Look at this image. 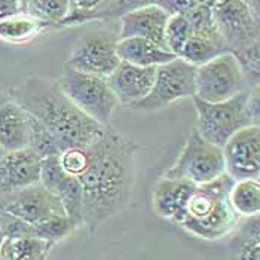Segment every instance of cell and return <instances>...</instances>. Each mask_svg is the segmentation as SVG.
Wrapping results in <instances>:
<instances>
[{
  "label": "cell",
  "instance_id": "cell-1",
  "mask_svg": "<svg viewBox=\"0 0 260 260\" xmlns=\"http://www.w3.org/2000/svg\"><path fill=\"white\" fill-rule=\"evenodd\" d=\"M139 149L136 141L112 126H106L100 139L85 147L86 165L78 180L82 186L83 226L89 232H95L128 204Z\"/></svg>",
  "mask_w": 260,
  "mask_h": 260
},
{
  "label": "cell",
  "instance_id": "cell-2",
  "mask_svg": "<svg viewBox=\"0 0 260 260\" xmlns=\"http://www.w3.org/2000/svg\"><path fill=\"white\" fill-rule=\"evenodd\" d=\"M8 97L39 120L54 136L61 152L70 147H86L100 139L106 129L69 100L57 80L28 76L14 85Z\"/></svg>",
  "mask_w": 260,
  "mask_h": 260
},
{
  "label": "cell",
  "instance_id": "cell-3",
  "mask_svg": "<svg viewBox=\"0 0 260 260\" xmlns=\"http://www.w3.org/2000/svg\"><path fill=\"white\" fill-rule=\"evenodd\" d=\"M234 183L224 173L219 179L198 186L177 226L205 241H217L234 234L241 220L229 201Z\"/></svg>",
  "mask_w": 260,
  "mask_h": 260
},
{
  "label": "cell",
  "instance_id": "cell-4",
  "mask_svg": "<svg viewBox=\"0 0 260 260\" xmlns=\"http://www.w3.org/2000/svg\"><path fill=\"white\" fill-rule=\"evenodd\" d=\"M57 83L69 100L85 115L103 126H110V120L119 101L110 89L106 78L82 73L64 64Z\"/></svg>",
  "mask_w": 260,
  "mask_h": 260
},
{
  "label": "cell",
  "instance_id": "cell-5",
  "mask_svg": "<svg viewBox=\"0 0 260 260\" xmlns=\"http://www.w3.org/2000/svg\"><path fill=\"white\" fill-rule=\"evenodd\" d=\"M226 173L223 149L205 140L195 128L177 160L167 170L164 177L187 180L197 186L207 184Z\"/></svg>",
  "mask_w": 260,
  "mask_h": 260
},
{
  "label": "cell",
  "instance_id": "cell-6",
  "mask_svg": "<svg viewBox=\"0 0 260 260\" xmlns=\"http://www.w3.org/2000/svg\"><path fill=\"white\" fill-rule=\"evenodd\" d=\"M247 91L220 103H208L192 97L198 115L197 129L205 140L223 147L234 134L251 125L245 107Z\"/></svg>",
  "mask_w": 260,
  "mask_h": 260
},
{
  "label": "cell",
  "instance_id": "cell-7",
  "mask_svg": "<svg viewBox=\"0 0 260 260\" xmlns=\"http://www.w3.org/2000/svg\"><path fill=\"white\" fill-rule=\"evenodd\" d=\"M248 89V78L238 57L228 51L197 70L195 97L208 103L226 101Z\"/></svg>",
  "mask_w": 260,
  "mask_h": 260
},
{
  "label": "cell",
  "instance_id": "cell-8",
  "mask_svg": "<svg viewBox=\"0 0 260 260\" xmlns=\"http://www.w3.org/2000/svg\"><path fill=\"white\" fill-rule=\"evenodd\" d=\"M198 67L176 57L167 64L156 67V78L147 97L131 106L139 112H156L183 99H192L197 92Z\"/></svg>",
  "mask_w": 260,
  "mask_h": 260
},
{
  "label": "cell",
  "instance_id": "cell-9",
  "mask_svg": "<svg viewBox=\"0 0 260 260\" xmlns=\"http://www.w3.org/2000/svg\"><path fill=\"white\" fill-rule=\"evenodd\" d=\"M118 40V36L106 30L88 31L76 42L66 66L82 73L107 78L120 62Z\"/></svg>",
  "mask_w": 260,
  "mask_h": 260
},
{
  "label": "cell",
  "instance_id": "cell-10",
  "mask_svg": "<svg viewBox=\"0 0 260 260\" xmlns=\"http://www.w3.org/2000/svg\"><path fill=\"white\" fill-rule=\"evenodd\" d=\"M0 213L30 226L55 214H67L61 202L42 183H35L0 198Z\"/></svg>",
  "mask_w": 260,
  "mask_h": 260
},
{
  "label": "cell",
  "instance_id": "cell-11",
  "mask_svg": "<svg viewBox=\"0 0 260 260\" xmlns=\"http://www.w3.org/2000/svg\"><path fill=\"white\" fill-rule=\"evenodd\" d=\"M226 174L234 180L260 177V126L248 125L221 147Z\"/></svg>",
  "mask_w": 260,
  "mask_h": 260
},
{
  "label": "cell",
  "instance_id": "cell-12",
  "mask_svg": "<svg viewBox=\"0 0 260 260\" xmlns=\"http://www.w3.org/2000/svg\"><path fill=\"white\" fill-rule=\"evenodd\" d=\"M40 183L60 201L67 216L82 228V186L76 177L64 171L61 167L60 155L42 159Z\"/></svg>",
  "mask_w": 260,
  "mask_h": 260
},
{
  "label": "cell",
  "instance_id": "cell-13",
  "mask_svg": "<svg viewBox=\"0 0 260 260\" xmlns=\"http://www.w3.org/2000/svg\"><path fill=\"white\" fill-rule=\"evenodd\" d=\"M156 78V67H139L126 61H120L116 70L106 80L116 95L119 104L128 107L137 104L153 88Z\"/></svg>",
  "mask_w": 260,
  "mask_h": 260
},
{
  "label": "cell",
  "instance_id": "cell-14",
  "mask_svg": "<svg viewBox=\"0 0 260 260\" xmlns=\"http://www.w3.org/2000/svg\"><path fill=\"white\" fill-rule=\"evenodd\" d=\"M42 159L30 149L8 152L0 158V198L40 181Z\"/></svg>",
  "mask_w": 260,
  "mask_h": 260
},
{
  "label": "cell",
  "instance_id": "cell-15",
  "mask_svg": "<svg viewBox=\"0 0 260 260\" xmlns=\"http://www.w3.org/2000/svg\"><path fill=\"white\" fill-rule=\"evenodd\" d=\"M213 17L226 45L238 46L235 52L257 39L254 36V28L257 24L251 15L250 8L242 0H226Z\"/></svg>",
  "mask_w": 260,
  "mask_h": 260
},
{
  "label": "cell",
  "instance_id": "cell-16",
  "mask_svg": "<svg viewBox=\"0 0 260 260\" xmlns=\"http://www.w3.org/2000/svg\"><path fill=\"white\" fill-rule=\"evenodd\" d=\"M171 12L158 3L136 9L120 18L119 40L128 38H141L155 42L167 49L165 27Z\"/></svg>",
  "mask_w": 260,
  "mask_h": 260
},
{
  "label": "cell",
  "instance_id": "cell-17",
  "mask_svg": "<svg viewBox=\"0 0 260 260\" xmlns=\"http://www.w3.org/2000/svg\"><path fill=\"white\" fill-rule=\"evenodd\" d=\"M197 187V184L187 180L162 177L155 184L152 193V205L155 213L162 219L179 224Z\"/></svg>",
  "mask_w": 260,
  "mask_h": 260
},
{
  "label": "cell",
  "instance_id": "cell-18",
  "mask_svg": "<svg viewBox=\"0 0 260 260\" xmlns=\"http://www.w3.org/2000/svg\"><path fill=\"white\" fill-rule=\"evenodd\" d=\"M30 115L15 101L8 99L0 104V149L17 152L28 147Z\"/></svg>",
  "mask_w": 260,
  "mask_h": 260
},
{
  "label": "cell",
  "instance_id": "cell-19",
  "mask_svg": "<svg viewBox=\"0 0 260 260\" xmlns=\"http://www.w3.org/2000/svg\"><path fill=\"white\" fill-rule=\"evenodd\" d=\"M228 45L223 39L221 33L217 28L216 21L202 27L197 28L190 39L187 40L186 46L183 48L180 58L187 62L200 67L202 64L216 58L223 52H228Z\"/></svg>",
  "mask_w": 260,
  "mask_h": 260
},
{
  "label": "cell",
  "instance_id": "cell-20",
  "mask_svg": "<svg viewBox=\"0 0 260 260\" xmlns=\"http://www.w3.org/2000/svg\"><path fill=\"white\" fill-rule=\"evenodd\" d=\"M118 55L120 61H126L139 67H159L177 57L158 43L141 38L118 40Z\"/></svg>",
  "mask_w": 260,
  "mask_h": 260
},
{
  "label": "cell",
  "instance_id": "cell-21",
  "mask_svg": "<svg viewBox=\"0 0 260 260\" xmlns=\"http://www.w3.org/2000/svg\"><path fill=\"white\" fill-rule=\"evenodd\" d=\"M54 242L36 237H6L0 245L2 260H46Z\"/></svg>",
  "mask_w": 260,
  "mask_h": 260
},
{
  "label": "cell",
  "instance_id": "cell-22",
  "mask_svg": "<svg viewBox=\"0 0 260 260\" xmlns=\"http://www.w3.org/2000/svg\"><path fill=\"white\" fill-rule=\"evenodd\" d=\"M46 28H49L48 24L36 20L28 12L18 14L0 21V40L12 45L27 43L40 36Z\"/></svg>",
  "mask_w": 260,
  "mask_h": 260
},
{
  "label": "cell",
  "instance_id": "cell-23",
  "mask_svg": "<svg viewBox=\"0 0 260 260\" xmlns=\"http://www.w3.org/2000/svg\"><path fill=\"white\" fill-rule=\"evenodd\" d=\"M229 201L241 219L260 214V180L245 179L234 183Z\"/></svg>",
  "mask_w": 260,
  "mask_h": 260
},
{
  "label": "cell",
  "instance_id": "cell-24",
  "mask_svg": "<svg viewBox=\"0 0 260 260\" xmlns=\"http://www.w3.org/2000/svg\"><path fill=\"white\" fill-rule=\"evenodd\" d=\"M78 228H79L78 223L73 219H70L67 214H55L46 220L40 221L38 224H33V226L28 224L27 235L55 244L58 241L67 238Z\"/></svg>",
  "mask_w": 260,
  "mask_h": 260
},
{
  "label": "cell",
  "instance_id": "cell-25",
  "mask_svg": "<svg viewBox=\"0 0 260 260\" xmlns=\"http://www.w3.org/2000/svg\"><path fill=\"white\" fill-rule=\"evenodd\" d=\"M195 28L187 14L177 12L171 14L170 20L165 27V45L170 52L174 55H180L183 48L186 46L187 40L193 35Z\"/></svg>",
  "mask_w": 260,
  "mask_h": 260
},
{
  "label": "cell",
  "instance_id": "cell-26",
  "mask_svg": "<svg viewBox=\"0 0 260 260\" xmlns=\"http://www.w3.org/2000/svg\"><path fill=\"white\" fill-rule=\"evenodd\" d=\"M28 14L49 27L61 25L70 15V0H30Z\"/></svg>",
  "mask_w": 260,
  "mask_h": 260
},
{
  "label": "cell",
  "instance_id": "cell-27",
  "mask_svg": "<svg viewBox=\"0 0 260 260\" xmlns=\"http://www.w3.org/2000/svg\"><path fill=\"white\" fill-rule=\"evenodd\" d=\"M40 159L61 155V149L54 136L30 115V131H28V147Z\"/></svg>",
  "mask_w": 260,
  "mask_h": 260
},
{
  "label": "cell",
  "instance_id": "cell-28",
  "mask_svg": "<svg viewBox=\"0 0 260 260\" xmlns=\"http://www.w3.org/2000/svg\"><path fill=\"white\" fill-rule=\"evenodd\" d=\"M156 0H104L99 8L86 15L85 21L109 20V18H122L123 15L140 9L144 6L153 5ZM83 21V22H85Z\"/></svg>",
  "mask_w": 260,
  "mask_h": 260
},
{
  "label": "cell",
  "instance_id": "cell-29",
  "mask_svg": "<svg viewBox=\"0 0 260 260\" xmlns=\"http://www.w3.org/2000/svg\"><path fill=\"white\" fill-rule=\"evenodd\" d=\"M229 259L260 260V241L235 231L229 240Z\"/></svg>",
  "mask_w": 260,
  "mask_h": 260
},
{
  "label": "cell",
  "instance_id": "cell-30",
  "mask_svg": "<svg viewBox=\"0 0 260 260\" xmlns=\"http://www.w3.org/2000/svg\"><path fill=\"white\" fill-rule=\"evenodd\" d=\"M234 54L238 57V60L242 64L245 75L251 76L256 80V83L260 82V36L251 43H248L245 48Z\"/></svg>",
  "mask_w": 260,
  "mask_h": 260
},
{
  "label": "cell",
  "instance_id": "cell-31",
  "mask_svg": "<svg viewBox=\"0 0 260 260\" xmlns=\"http://www.w3.org/2000/svg\"><path fill=\"white\" fill-rule=\"evenodd\" d=\"M104 0H70V15L61 22V25H73L83 22L86 15L99 8Z\"/></svg>",
  "mask_w": 260,
  "mask_h": 260
},
{
  "label": "cell",
  "instance_id": "cell-32",
  "mask_svg": "<svg viewBox=\"0 0 260 260\" xmlns=\"http://www.w3.org/2000/svg\"><path fill=\"white\" fill-rule=\"evenodd\" d=\"M247 115L251 125L260 126V82L254 83L247 91Z\"/></svg>",
  "mask_w": 260,
  "mask_h": 260
},
{
  "label": "cell",
  "instance_id": "cell-33",
  "mask_svg": "<svg viewBox=\"0 0 260 260\" xmlns=\"http://www.w3.org/2000/svg\"><path fill=\"white\" fill-rule=\"evenodd\" d=\"M30 0H0V21L9 17L27 14Z\"/></svg>",
  "mask_w": 260,
  "mask_h": 260
},
{
  "label": "cell",
  "instance_id": "cell-34",
  "mask_svg": "<svg viewBox=\"0 0 260 260\" xmlns=\"http://www.w3.org/2000/svg\"><path fill=\"white\" fill-rule=\"evenodd\" d=\"M237 232L260 241V214L251 216V217H245V219L240 220Z\"/></svg>",
  "mask_w": 260,
  "mask_h": 260
},
{
  "label": "cell",
  "instance_id": "cell-35",
  "mask_svg": "<svg viewBox=\"0 0 260 260\" xmlns=\"http://www.w3.org/2000/svg\"><path fill=\"white\" fill-rule=\"evenodd\" d=\"M250 11H251V15L253 18L257 17L260 20V0H250Z\"/></svg>",
  "mask_w": 260,
  "mask_h": 260
},
{
  "label": "cell",
  "instance_id": "cell-36",
  "mask_svg": "<svg viewBox=\"0 0 260 260\" xmlns=\"http://www.w3.org/2000/svg\"><path fill=\"white\" fill-rule=\"evenodd\" d=\"M5 238H6V235H5V231H3V228H2V224H0V245L3 244Z\"/></svg>",
  "mask_w": 260,
  "mask_h": 260
},
{
  "label": "cell",
  "instance_id": "cell-37",
  "mask_svg": "<svg viewBox=\"0 0 260 260\" xmlns=\"http://www.w3.org/2000/svg\"><path fill=\"white\" fill-rule=\"evenodd\" d=\"M8 99H9V97H8V95H2V94H0V104H2V103H3V101H6V100H8Z\"/></svg>",
  "mask_w": 260,
  "mask_h": 260
},
{
  "label": "cell",
  "instance_id": "cell-38",
  "mask_svg": "<svg viewBox=\"0 0 260 260\" xmlns=\"http://www.w3.org/2000/svg\"><path fill=\"white\" fill-rule=\"evenodd\" d=\"M5 153H6V152H3V150H2V149H0V158H2V156H3V155H5Z\"/></svg>",
  "mask_w": 260,
  "mask_h": 260
},
{
  "label": "cell",
  "instance_id": "cell-39",
  "mask_svg": "<svg viewBox=\"0 0 260 260\" xmlns=\"http://www.w3.org/2000/svg\"><path fill=\"white\" fill-rule=\"evenodd\" d=\"M0 260H2V254H0Z\"/></svg>",
  "mask_w": 260,
  "mask_h": 260
},
{
  "label": "cell",
  "instance_id": "cell-40",
  "mask_svg": "<svg viewBox=\"0 0 260 260\" xmlns=\"http://www.w3.org/2000/svg\"><path fill=\"white\" fill-rule=\"evenodd\" d=\"M259 180H260V177H259Z\"/></svg>",
  "mask_w": 260,
  "mask_h": 260
}]
</instances>
